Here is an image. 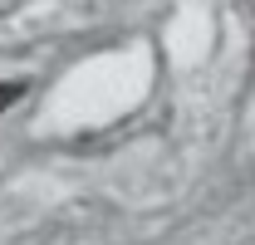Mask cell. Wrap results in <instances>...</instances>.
<instances>
[{"mask_svg": "<svg viewBox=\"0 0 255 245\" xmlns=\"http://www.w3.org/2000/svg\"><path fill=\"white\" fill-rule=\"evenodd\" d=\"M25 89H30L25 79H5V84H0V113H5V108H15V103L25 98Z\"/></svg>", "mask_w": 255, "mask_h": 245, "instance_id": "6da1fadb", "label": "cell"}]
</instances>
